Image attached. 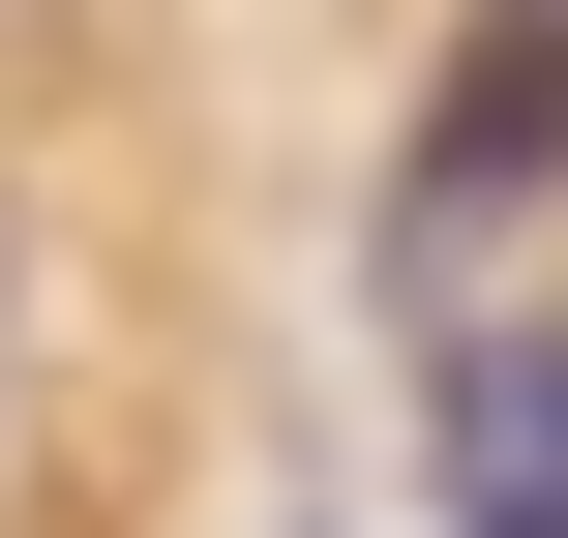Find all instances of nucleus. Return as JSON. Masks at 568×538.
Instances as JSON below:
<instances>
[{"label": "nucleus", "mask_w": 568, "mask_h": 538, "mask_svg": "<svg viewBox=\"0 0 568 538\" xmlns=\"http://www.w3.org/2000/svg\"><path fill=\"white\" fill-rule=\"evenodd\" d=\"M539 150H568V0H479V60H449V120H419V240H479Z\"/></svg>", "instance_id": "nucleus-1"}, {"label": "nucleus", "mask_w": 568, "mask_h": 538, "mask_svg": "<svg viewBox=\"0 0 568 538\" xmlns=\"http://www.w3.org/2000/svg\"><path fill=\"white\" fill-rule=\"evenodd\" d=\"M449 538H568V329L449 359Z\"/></svg>", "instance_id": "nucleus-2"}]
</instances>
